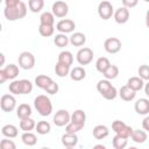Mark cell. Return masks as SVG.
Wrapping results in <instances>:
<instances>
[{
    "instance_id": "cell-1",
    "label": "cell",
    "mask_w": 149,
    "mask_h": 149,
    "mask_svg": "<svg viewBox=\"0 0 149 149\" xmlns=\"http://www.w3.org/2000/svg\"><path fill=\"white\" fill-rule=\"evenodd\" d=\"M5 17L9 21H15L19 19H22L27 14V6L23 1H20L14 7H6L3 10Z\"/></svg>"
},
{
    "instance_id": "cell-2",
    "label": "cell",
    "mask_w": 149,
    "mask_h": 149,
    "mask_svg": "<svg viewBox=\"0 0 149 149\" xmlns=\"http://www.w3.org/2000/svg\"><path fill=\"white\" fill-rule=\"evenodd\" d=\"M34 105H35V108L37 109V112L43 116H47L52 112V104H51L50 99L44 94L37 95L34 100Z\"/></svg>"
},
{
    "instance_id": "cell-3",
    "label": "cell",
    "mask_w": 149,
    "mask_h": 149,
    "mask_svg": "<svg viewBox=\"0 0 149 149\" xmlns=\"http://www.w3.org/2000/svg\"><path fill=\"white\" fill-rule=\"evenodd\" d=\"M19 65L24 70H30L35 65V57L29 51H23L19 56Z\"/></svg>"
},
{
    "instance_id": "cell-4",
    "label": "cell",
    "mask_w": 149,
    "mask_h": 149,
    "mask_svg": "<svg viewBox=\"0 0 149 149\" xmlns=\"http://www.w3.org/2000/svg\"><path fill=\"white\" fill-rule=\"evenodd\" d=\"M113 13H114L113 12V6H112V3L109 1L104 0V1H101L99 3V6H98V14H99V16L102 20L111 19L112 15H113Z\"/></svg>"
},
{
    "instance_id": "cell-5",
    "label": "cell",
    "mask_w": 149,
    "mask_h": 149,
    "mask_svg": "<svg viewBox=\"0 0 149 149\" xmlns=\"http://www.w3.org/2000/svg\"><path fill=\"white\" fill-rule=\"evenodd\" d=\"M104 48L108 54H116L121 49V41L116 37H108L104 42Z\"/></svg>"
},
{
    "instance_id": "cell-6",
    "label": "cell",
    "mask_w": 149,
    "mask_h": 149,
    "mask_svg": "<svg viewBox=\"0 0 149 149\" xmlns=\"http://www.w3.org/2000/svg\"><path fill=\"white\" fill-rule=\"evenodd\" d=\"M93 59V51L90 48H81L77 52V61L80 65L90 64Z\"/></svg>"
},
{
    "instance_id": "cell-7",
    "label": "cell",
    "mask_w": 149,
    "mask_h": 149,
    "mask_svg": "<svg viewBox=\"0 0 149 149\" xmlns=\"http://www.w3.org/2000/svg\"><path fill=\"white\" fill-rule=\"evenodd\" d=\"M16 100L12 94H3L0 99V107L3 112H12L15 108Z\"/></svg>"
},
{
    "instance_id": "cell-8",
    "label": "cell",
    "mask_w": 149,
    "mask_h": 149,
    "mask_svg": "<svg viewBox=\"0 0 149 149\" xmlns=\"http://www.w3.org/2000/svg\"><path fill=\"white\" fill-rule=\"evenodd\" d=\"M69 12V6L66 2L62 1V0H58L56 2H54L52 5V14L54 16H57V17H64Z\"/></svg>"
},
{
    "instance_id": "cell-9",
    "label": "cell",
    "mask_w": 149,
    "mask_h": 149,
    "mask_svg": "<svg viewBox=\"0 0 149 149\" xmlns=\"http://www.w3.org/2000/svg\"><path fill=\"white\" fill-rule=\"evenodd\" d=\"M70 122V114L66 109H59L54 116V123L58 127L66 126Z\"/></svg>"
},
{
    "instance_id": "cell-10",
    "label": "cell",
    "mask_w": 149,
    "mask_h": 149,
    "mask_svg": "<svg viewBox=\"0 0 149 149\" xmlns=\"http://www.w3.org/2000/svg\"><path fill=\"white\" fill-rule=\"evenodd\" d=\"M74 27H76L74 22H73L72 20H70V19L61 20V21H58V22H57V24H56V29H57V30H59V31H61V33H63V34L71 33V31L74 29Z\"/></svg>"
},
{
    "instance_id": "cell-11",
    "label": "cell",
    "mask_w": 149,
    "mask_h": 149,
    "mask_svg": "<svg viewBox=\"0 0 149 149\" xmlns=\"http://www.w3.org/2000/svg\"><path fill=\"white\" fill-rule=\"evenodd\" d=\"M113 14H114V20H115V22H116V23H120V24L126 23V22L128 21V19H129V10H128V8H126V7H120V8H118V9L115 10V13H113Z\"/></svg>"
},
{
    "instance_id": "cell-12",
    "label": "cell",
    "mask_w": 149,
    "mask_h": 149,
    "mask_svg": "<svg viewBox=\"0 0 149 149\" xmlns=\"http://www.w3.org/2000/svg\"><path fill=\"white\" fill-rule=\"evenodd\" d=\"M135 112L141 115H146L149 113V100L146 98H141L135 102Z\"/></svg>"
},
{
    "instance_id": "cell-13",
    "label": "cell",
    "mask_w": 149,
    "mask_h": 149,
    "mask_svg": "<svg viewBox=\"0 0 149 149\" xmlns=\"http://www.w3.org/2000/svg\"><path fill=\"white\" fill-rule=\"evenodd\" d=\"M135 94H136L135 91L132 90L128 85L121 86V88H120V91H119L120 98H121L122 100H125V101H130V100H133V99L135 98Z\"/></svg>"
},
{
    "instance_id": "cell-14",
    "label": "cell",
    "mask_w": 149,
    "mask_h": 149,
    "mask_svg": "<svg viewBox=\"0 0 149 149\" xmlns=\"http://www.w3.org/2000/svg\"><path fill=\"white\" fill-rule=\"evenodd\" d=\"M77 142H78V136L76 135V133H65L62 136V143L68 148L74 147Z\"/></svg>"
},
{
    "instance_id": "cell-15",
    "label": "cell",
    "mask_w": 149,
    "mask_h": 149,
    "mask_svg": "<svg viewBox=\"0 0 149 149\" xmlns=\"http://www.w3.org/2000/svg\"><path fill=\"white\" fill-rule=\"evenodd\" d=\"M85 120H86V114L84 111L81 109H77L72 113V115H70V121L78 123V125H85Z\"/></svg>"
},
{
    "instance_id": "cell-16",
    "label": "cell",
    "mask_w": 149,
    "mask_h": 149,
    "mask_svg": "<svg viewBox=\"0 0 149 149\" xmlns=\"http://www.w3.org/2000/svg\"><path fill=\"white\" fill-rule=\"evenodd\" d=\"M85 76H86V71H85V69L81 68V66H76V68H73V69L70 71V77H71V79L74 80V81H79V80L84 79Z\"/></svg>"
},
{
    "instance_id": "cell-17",
    "label": "cell",
    "mask_w": 149,
    "mask_h": 149,
    "mask_svg": "<svg viewBox=\"0 0 149 149\" xmlns=\"http://www.w3.org/2000/svg\"><path fill=\"white\" fill-rule=\"evenodd\" d=\"M70 42L74 47H81L86 42V36L83 33H79V31L78 33H74V34H72L70 36Z\"/></svg>"
},
{
    "instance_id": "cell-18",
    "label": "cell",
    "mask_w": 149,
    "mask_h": 149,
    "mask_svg": "<svg viewBox=\"0 0 149 149\" xmlns=\"http://www.w3.org/2000/svg\"><path fill=\"white\" fill-rule=\"evenodd\" d=\"M127 85H128L132 90H134V91L136 92V91H140V90L143 87L144 81H143V79L140 78V77H130V78L128 79V81H127Z\"/></svg>"
},
{
    "instance_id": "cell-19",
    "label": "cell",
    "mask_w": 149,
    "mask_h": 149,
    "mask_svg": "<svg viewBox=\"0 0 149 149\" xmlns=\"http://www.w3.org/2000/svg\"><path fill=\"white\" fill-rule=\"evenodd\" d=\"M93 136L97 139V140H102L105 139L107 135H108V128L104 125H98L93 128Z\"/></svg>"
},
{
    "instance_id": "cell-20",
    "label": "cell",
    "mask_w": 149,
    "mask_h": 149,
    "mask_svg": "<svg viewBox=\"0 0 149 149\" xmlns=\"http://www.w3.org/2000/svg\"><path fill=\"white\" fill-rule=\"evenodd\" d=\"M16 114H17V118H20V119L28 118V116L31 115V107L28 104H21L17 107Z\"/></svg>"
},
{
    "instance_id": "cell-21",
    "label": "cell",
    "mask_w": 149,
    "mask_h": 149,
    "mask_svg": "<svg viewBox=\"0 0 149 149\" xmlns=\"http://www.w3.org/2000/svg\"><path fill=\"white\" fill-rule=\"evenodd\" d=\"M130 137L134 142L136 143H143L146 140H147V133L146 130H141V129H133L132 134H130Z\"/></svg>"
},
{
    "instance_id": "cell-22",
    "label": "cell",
    "mask_w": 149,
    "mask_h": 149,
    "mask_svg": "<svg viewBox=\"0 0 149 149\" xmlns=\"http://www.w3.org/2000/svg\"><path fill=\"white\" fill-rule=\"evenodd\" d=\"M51 81H52V79H51L49 76H45V74H40V76H37V77L35 78V84H36V86L40 87V88H43V90H44Z\"/></svg>"
},
{
    "instance_id": "cell-23",
    "label": "cell",
    "mask_w": 149,
    "mask_h": 149,
    "mask_svg": "<svg viewBox=\"0 0 149 149\" xmlns=\"http://www.w3.org/2000/svg\"><path fill=\"white\" fill-rule=\"evenodd\" d=\"M55 72H56V74L58 77H65L70 72V65L63 64L61 62H57L56 65H55Z\"/></svg>"
},
{
    "instance_id": "cell-24",
    "label": "cell",
    "mask_w": 149,
    "mask_h": 149,
    "mask_svg": "<svg viewBox=\"0 0 149 149\" xmlns=\"http://www.w3.org/2000/svg\"><path fill=\"white\" fill-rule=\"evenodd\" d=\"M1 133L2 135H5L6 137H9V139H13V137H16L17 136V128L13 125H6L2 127L1 129Z\"/></svg>"
},
{
    "instance_id": "cell-25",
    "label": "cell",
    "mask_w": 149,
    "mask_h": 149,
    "mask_svg": "<svg viewBox=\"0 0 149 149\" xmlns=\"http://www.w3.org/2000/svg\"><path fill=\"white\" fill-rule=\"evenodd\" d=\"M20 128L24 132H30L33 128H35V121L28 116V118H24V119H20Z\"/></svg>"
},
{
    "instance_id": "cell-26",
    "label": "cell",
    "mask_w": 149,
    "mask_h": 149,
    "mask_svg": "<svg viewBox=\"0 0 149 149\" xmlns=\"http://www.w3.org/2000/svg\"><path fill=\"white\" fill-rule=\"evenodd\" d=\"M104 76L106 77V79H114L116 78V76L119 74V68L116 65H113V64H109L108 68L102 72Z\"/></svg>"
},
{
    "instance_id": "cell-27",
    "label": "cell",
    "mask_w": 149,
    "mask_h": 149,
    "mask_svg": "<svg viewBox=\"0 0 149 149\" xmlns=\"http://www.w3.org/2000/svg\"><path fill=\"white\" fill-rule=\"evenodd\" d=\"M6 76L8 79H14L17 74H19V68L15 64H8L6 65V68L3 69Z\"/></svg>"
},
{
    "instance_id": "cell-28",
    "label": "cell",
    "mask_w": 149,
    "mask_h": 149,
    "mask_svg": "<svg viewBox=\"0 0 149 149\" xmlns=\"http://www.w3.org/2000/svg\"><path fill=\"white\" fill-rule=\"evenodd\" d=\"M58 62L63 63V64H66V65H71L72 62H73V56L70 51H62L59 55H58Z\"/></svg>"
},
{
    "instance_id": "cell-29",
    "label": "cell",
    "mask_w": 149,
    "mask_h": 149,
    "mask_svg": "<svg viewBox=\"0 0 149 149\" xmlns=\"http://www.w3.org/2000/svg\"><path fill=\"white\" fill-rule=\"evenodd\" d=\"M21 139H22L23 143L27 144V146H34V144H36V142H37V137H36V135L33 134V133H30V132H26V133H23L22 136H21Z\"/></svg>"
},
{
    "instance_id": "cell-30",
    "label": "cell",
    "mask_w": 149,
    "mask_h": 149,
    "mask_svg": "<svg viewBox=\"0 0 149 149\" xmlns=\"http://www.w3.org/2000/svg\"><path fill=\"white\" fill-rule=\"evenodd\" d=\"M44 6L43 0H29L28 1V7L33 13H38Z\"/></svg>"
},
{
    "instance_id": "cell-31",
    "label": "cell",
    "mask_w": 149,
    "mask_h": 149,
    "mask_svg": "<svg viewBox=\"0 0 149 149\" xmlns=\"http://www.w3.org/2000/svg\"><path fill=\"white\" fill-rule=\"evenodd\" d=\"M35 128H36V130H37L38 134L44 135V134H48V133L50 132L51 126H50V123L47 122V121H40V122H37V125L35 126Z\"/></svg>"
},
{
    "instance_id": "cell-32",
    "label": "cell",
    "mask_w": 149,
    "mask_h": 149,
    "mask_svg": "<svg viewBox=\"0 0 149 149\" xmlns=\"http://www.w3.org/2000/svg\"><path fill=\"white\" fill-rule=\"evenodd\" d=\"M38 33L43 36V37H49L54 34V26L50 24H43L41 23L38 27Z\"/></svg>"
},
{
    "instance_id": "cell-33",
    "label": "cell",
    "mask_w": 149,
    "mask_h": 149,
    "mask_svg": "<svg viewBox=\"0 0 149 149\" xmlns=\"http://www.w3.org/2000/svg\"><path fill=\"white\" fill-rule=\"evenodd\" d=\"M54 43H55L57 47H59V48H64V47H66L68 43H69V37H68L65 34H58V35L55 36Z\"/></svg>"
},
{
    "instance_id": "cell-34",
    "label": "cell",
    "mask_w": 149,
    "mask_h": 149,
    "mask_svg": "<svg viewBox=\"0 0 149 149\" xmlns=\"http://www.w3.org/2000/svg\"><path fill=\"white\" fill-rule=\"evenodd\" d=\"M111 63H109V59L107 58V57H100V58H98L97 59V63H95V68H97V70L99 71V72H104L107 68H108V65H109Z\"/></svg>"
},
{
    "instance_id": "cell-35",
    "label": "cell",
    "mask_w": 149,
    "mask_h": 149,
    "mask_svg": "<svg viewBox=\"0 0 149 149\" xmlns=\"http://www.w3.org/2000/svg\"><path fill=\"white\" fill-rule=\"evenodd\" d=\"M40 21H41V23H43V24H50V26H54V22H55L54 14L50 13V12H44V13L41 14V16H40Z\"/></svg>"
},
{
    "instance_id": "cell-36",
    "label": "cell",
    "mask_w": 149,
    "mask_h": 149,
    "mask_svg": "<svg viewBox=\"0 0 149 149\" xmlns=\"http://www.w3.org/2000/svg\"><path fill=\"white\" fill-rule=\"evenodd\" d=\"M126 146H127V139H123L118 134L113 137V147L115 149H123Z\"/></svg>"
},
{
    "instance_id": "cell-37",
    "label": "cell",
    "mask_w": 149,
    "mask_h": 149,
    "mask_svg": "<svg viewBox=\"0 0 149 149\" xmlns=\"http://www.w3.org/2000/svg\"><path fill=\"white\" fill-rule=\"evenodd\" d=\"M111 86H112V84L109 83L108 79H102V80H99V81H98V84H97V90H98L99 93L102 94V93H105Z\"/></svg>"
},
{
    "instance_id": "cell-38",
    "label": "cell",
    "mask_w": 149,
    "mask_h": 149,
    "mask_svg": "<svg viewBox=\"0 0 149 149\" xmlns=\"http://www.w3.org/2000/svg\"><path fill=\"white\" fill-rule=\"evenodd\" d=\"M33 90V84L28 79H21V94H28Z\"/></svg>"
},
{
    "instance_id": "cell-39",
    "label": "cell",
    "mask_w": 149,
    "mask_h": 149,
    "mask_svg": "<svg viewBox=\"0 0 149 149\" xmlns=\"http://www.w3.org/2000/svg\"><path fill=\"white\" fill-rule=\"evenodd\" d=\"M9 91L13 94H21V80H14L9 84Z\"/></svg>"
},
{
    "instance_id": "cell-40",
    "label": "cell",
    "mask_w": 149,
    "mask_h": 149,
    "mask_svg": "<svg viewBox=\"0 0 149 149\" xmlns=\"http://www.w3.org/2000/svg\"><path fill=\"white\" fill-rule=\"evenodd\" d=\"M116 94H118L116 88H115L114 86H111V87H109L105 93H102L101 95H102L105 99H107V100H113V99H115Z\"/></svg>"
},
{
    "instance_id": "cell-41",
    "label": "cell",
    "mask_w": 149,
    "mask_h": 149,
    "mask_svg": "<svg viewBox=\"0 0 149 149\" xmlns=\"http://www.w3.org/2000/svg\"><path fill=\"white\" fill-rule=\"evenodd\" d=\"M139 74H140V78H142L143 80H148L149 79V66L143 64L139 68Z\"/></svg>"
},
{
    "instance_id": "cell-42",
    "label": "cell",
    "mask_w": 149,
    "mask_h": 149,
    "mask_svg": "<svg viewBox=\"0 0 149 149\" xmlns=\"http://www.w3.org/2000/svg\"><path fill=\"white\" fill-rule=\"evenodd\" d=\"M83 127H84L83 125H78V123H74V122H69V123L66 125L65 130H66V133H77V132H79Z\"/></svg>"
},
{
    "instance_id": "cell-43",
    "label": "cell",
    "mask_w": 149,
    "mask_h": 149,
    "mask_svg": "<svg viewBox=\"0 0 149 149\" xmlns=\"http://www.w3.org/2000/svg\"><path fill=\"white\" fill-rule=\"evenodd\" d=\"M132 132H133V128H132L130 126H128V125H125V127H123L121 130H119L116 134L120 135V136L123 137V139H129Z\"/></svg>"
},
{
    "instance_id": "cell-44",
    "label": "cell",
    "mask_w": 149,
    "mask_h": 149,
    "mask_svg": "<svg viewBox=\"0 0 149 149\" xmlns=\"http://www.w3.org/2000/svg\"><path fill=\"white\" fill-rule=\"evenodd\" d=\"M0 148L1 149H15V143L12 140H7L3 139L0 142Z\"/></svg>"
},
{
    "instance_id": "cell-45",
    "label": "cell",
    "mask_w": 149,
    "mask_h": 149,
    "mask_svg": "<svg viewBox=\"0 0 149 149\" xmlns=\"http://www.w3.org/2000/svg\"><path fill=\"white\" fill-rule=\"evenodd\" d=\"M58 88H59V87H58V84H57V83H55V81L52 80V81H51V83H50V84H49L44 90H45V91H47V93H49V94H55V93H57V92H58Z\"/></svg>"
},
{
    "instance_id": "cell-46",
    "label": "cell",
    "mask_w": 149,
    "mask_h": 149,
    "mask_svg": "<svg viewBox=\"0 0 149 149\" xmlns=\"http://www.w3.org/2000/svg\"><path fill=\"white\" fill-rule=\"evenodd\" d=\"M125 122L123 121H121V120H115V121H113V123H112V129L115 132V133H118L119 130H121L123 127H125Z\"/></svg>"
},
{
    "instance_id": "cell-47",
    "label": "cell",
    "mask_w": 149,
    "mask_h": 149,
    "mask_svg": "<svg viewBox=\"0 0 149 149\" xmlns=\"http://www.w3.org/2000/svg\"><path fill=\"white\" fill-rule=\"evenodd\" d=\"M139 0H122V3H123V7L126 8H133L137 5Z\"/></svg>"
},
{
    "instance_id": "cell-48",
    "label": "cell",
    "mask_w": 149,
    "mask_h": 149,
    "mask_svg": "<svg viewBox=\"0 0 149 149\" xmlns=\"http://www.w3.org/2000/svg\"><path fill=\"white\" fill-rule=\"evenodd\" d=\"M21 0H5V3H6V7H14L16 6Z\"/></svg>"
},
{
    "instance_id": "cell-49",
    "label": "cell",
    "mask_w": 149,
    "mask_h": 149,
    "mask_svg": "<svg viewBox=\"0 0 149 149\" xmlns=\"http://www.w3.org/2000/svg\"><path fill=\"white\" fill-rule=\"evenodd\" d=\"M142 127L144 130H149V116H146L142 122Z\"/></svg>"
},
{
    "instance_id": "cell-50",
    "label": "cell",
    "mask_w": 149,
    "mask_h": 149,
    "mask_svg": "<svg viewBox=\"0 0 149 149\" xmlns=\"http://www.w3.org/2000/svg\"><path fill=\"white\" fill-rule=\"evenodd\" d=\"M7 79H8V78H7V76H6V73H5V71L0 69V84H2V83H5V81H6Z\"/></svg>"
},
{
    "instance_id": "cell-51",
    "label": "cell",
    "mask_w": 149,
    "mask_h": 149,
    "mask_svg": "<svg viewBox=\"0 0 149 149\" xmlns=\"http://www.w3.org/2000/svg\"><path fill=\"white\" fill-rule=\"evenodd\" d=\"M5 61H6V58H5L3 54H2V52H0V68L5 64Z\"/></svg>"
},
{
    "instance_id": "cell-52",
    "label": "cell",
    "mask_w": 149,
    "mask_h": 149,
    "mask_svg": "<svg viewBox=\"0 0 149 149\" xmlns=\"http://www.w3.org/2000/svg\"><path fill=\"white\" fill-rule=\"evenodd\" d=\"M144 85H146V87H144V92H146V94L149 95V84H144Z\"/></svg>"
},
{
    "instance_id": "cell-53",
    "label": "cell",
    "mask_w": 149,
    "mask_h": 149,
    "mask_svg": "<svg viewBox=\"0 0 149 149\" xmlns=\"http://www.w3.org/2000/svg\"><path fill=\"white\" fill-rule=\"evenodd\" d=\"M94 148H95V149H98V148H100V149H105V146H102V144H97V146H94Z\"/></svg>"
},
{
    "instance_id": "cell-54",
    "label": "cell",
    "mask_w": 149,
    "mask_h": 149,
    "mask_svg": "<svg viewBox=\"0 0 149 149\" xmlns=\"http://www.w3.org/2000/svg\"><path fill=\"white\" fill-rule=\"evenodd\" d=\"M0 31H1V23H0Z\"/></svg>"
},
{
    "instance_id": "cell-55",
    "label": "cell",
    "mask_w": 149,
    "mask_h": 149,
    "mask_svg": "<svg viewBox=\"0 0 149 149\" xmlns=\"http://www.w3.org/2000/svg\"><path fill=\"white\" fill-rule=\"evenodd\" d=\"M144 1H146V2H148V1H149V0H144Z\"/></svg>"
},
{
    "instance_id": "cell-56",
    "label": "cell",
    "mask_w": 149,
    "mask_h": 149,
    "mask_svg": "<svg viewBox=\"0 0 149 149\" xmlns=\"http://www.w3.org/2000/svg\"><path fill=\"white\" fill-rule=\"evenodd\" d=\"M1 1H2V0H0V2H1Z\"/></svg>"
}]
</instances>
